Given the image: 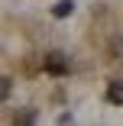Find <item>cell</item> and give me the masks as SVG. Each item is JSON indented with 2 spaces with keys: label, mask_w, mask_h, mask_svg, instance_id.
Wrapping results in <instances>:
<instances>
[{
  "label": "cell",
  "mask_w": 123,
  "mask_h": 126,
  "mask_svg": "<svg viewBox=\"0 0 123 126\" xmlns=\"http://www.w3.org/2000/svg\"><path fill=\"white\" fill-rule=\"evenodd\" d=\"M42 68L49 71V74H68V55L65 52H49L45 58H42Z\"/></svg>",
  "instance_id": "cell-1"
},
{
  "label": "cell",
  "mask_w": 123,
  "mask_h": 126,
  "mask_svg": "<svg viewBox=\"0 0 123 126\" xmlns=\"http://www.w3.org/2000/svg\"><path fill=\"white\" fill-rule=\"evenodd\" d=\"M13 126H36V110H16L13 113Z\"/></svg>",
  "instance_id": "cell-2"
},
{
  "label": "cell",
  "mask_w": 123,
  "mask_h": 126,
  "mask_svg": "<svg viewBox=\"0 0 123 126\" xmlns=\"http://www.w3.org/2000/svg\"><path fill=\"white\" fill-rule=\"evenodd\" d=\"M75 13V3H71V0H58V3L52 7V16L55 19H65V16H71Z\"/></svg>",
  "instance_id": "cell-3"
},
{
  "label": "cell",
  "mask_w": 123,
  "mask_h": 126,
  "mask_svg": "<svg viewBox=\"0 0 123 126\" xmlns=\"http://www.w3.org/2000/svg\"><path fill=\"white\" fill-rule=\"evenodd\" d=\"M107 100L110 104H123V81H110L107 84Z\"/></svg>",
  "instance_id": "cell-4"
},
{
  "label": "cell",
  "mask_w": 123,
  "mask_h": 126,
  "mask_svg": "<svg viewBox=\"0 0 123 126\" xmlns=\"http://www.w3.org/2000/svg\"><path fill=\"white\" fill-rule=\"evenodd\" d=\"M10 87H13V81H10V78H3V81H0V97H3V100L10 97Z\"/></svg>",
  "instance_id": "cell-5"
}]
</instances>
